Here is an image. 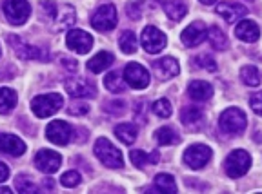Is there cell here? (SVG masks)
<instances>
[{
  "instance_id": "4316f807",
  "label": "cell",
  "mask_w": 262,
  "mask_h": 194,
  "mask_svg": "<svg viewBox=\"0 0 262 194\" xmlns=\"http://www.w3.org/2000/svg\"><path fill=\"white\" fill-rule=\"evenodd\" d=\"M155 140L159 146H175L180 142V136L171 127H160L155 131Z\"/></svg>"
},
{
  "instance_id": "74e56055",
  "label": "cell",
  "mask_w": 262,
  "mask_h": 194,
  "mask_svg": "<svg viewBox=\"0 0 262 194\" xmlns=\"http://www.w3.org/2000/svg\"><path fill=\"white\" fill-rule=\"evenodd\" d=\"M250 105H251V109H253L255 113L258 114V116H262V93H255V94H251V98H250Z\"/></svg>"
},
{
  "instance_id": "8992f818",
  "label": "cell",
  "mask_w": 262,
  "mask_h": 194,
  "mask_svg": "<svg viewBox=\"0 0 262 194\" xmlns=\"http://www.w3.org/2000/svg\"><path fill=\"white\" fill-rule=\"evenodd\" d=\"M2 9H4L8 22L13 26L26 24L29 15H31V6H29L28 0H6Z\"/></svg>"
},
{
  "instance_id": "60d3db41",
  "label": "cell",
  "mask_w": 262,
  "mask_h": 194,
  "mask_svg": "<svg viewBox=\"0 0 262 194\" xmlns=\"http://www.w3.org/2000/svg\"><path fill=\"white\" fill-rule=\"evenodd\" d=\"M62 65H64L66 69H68V71H70V73H75V71H77L78 69V64H77V60H71V58H62Z\"/></svg>"
},
{
  "instance_id": "44dd1931",
  "label": "cell",
  "mask_w": 262,
  "mask_h": 194,
  "mask_svg": "<svg viewBox=\"0 0 262 194\" xmlns=\"http://www.w3.org/2000/svg\"><path fill=\"white\" fill-rule=\"evenodd\" d=\"M235 35H237V38H241L242 42L251 44V42L258 40L260 29H258V26L255 24L253 20H242V22H238L237 28H235Z\"/></svg>"
},
{
  "instance_id": "ee69618b",
  "label": "cell",
  "mask_w": 262,
  "mask_h": 194,
  "mask_svg": "<svg viewBox=\"0 0 262 194\" xmlns=\"http://www.w3.org/2000/svg\"><path fill=\"white\" fill-rule=\"evenodd\" d=\"M202 4H215V2H217V0H201Z\"/></svg>"
},
{
  "instance_id": "7c38bea8",
  "label": "cell",
  "mask_w": 262,
  "mask_h": 194,
  "mask_svg": "<svg viewBox=\"0 0 262 194\" xmlns=\"http://www.w3.org/2000/svg\"><path fill=\"white\" fill-rule=\"evenodd\" d=\"M211 160V149L204 143H195L184 151V163L189 169H202Z\"/></svg>"
},
{
  "instance_id": "f35d334b",
  "label": "cell",
  "mask_w": 262,
  "mask_h": 194,
  "mask_svg": "<svg viewBox=\"0 0 262 194\" xmlns=\"http://www.w3.org/2000/svg\"><path fill=\"white\" fill-rule=\"evenodd\" d=\"M106 111H110V113H113V114H122L124 111H126V104L124 102H110V104L106 105Z\"/></svg>"
},
{
  "instance_id": "2e32d148",
  "label": "cell",
  "mask_w": 262,
  "mask_h": 194,
  "mask_svg": "<svg viewBox=\"0 0 262 194\" xmlns=\"http://www.w3.org/2000/svg\"><path fill=\"white\" fill-rule=\"evenodd\" d=\"M208 37V28L204 26V22H193V24H189L188 28L182 31V35H180V40H182V44L188 45V47H195V45L201 44L204 38Z\"/></svg>"
},
{
  "instance_id": "6da1fadb",
  "label": "cell",
  "mask_w": 262,
  "mask_h": 194,
  "mask_svg": "<svg viewBox=\"0 0 262 194\" xmlns=\"http://www.w3.org/2000/svg\"><path fill=\"white\" fill-rule=\"evenodd\" d=\"M40 20L55 29H70L77 20L75 8L70 4H55L51 0L40 2Z\"/></svg>"
},
{
  "instance_id": "3957f363",
  "label": "cell",
  "mask_w": 262,
  "mask_h": 194,
  "mask_svg": "<svg viewBox=\"0 0 262 194\" xmlns=\"http://www.w3.org/2000/svg\"><path fill=\"white\" fill-rule=\"evenodd\" d=\"M62 104H64V98L58 93L40 94V96H35L31 100V111L35 113V116L48 118V116H53L55 113H58Z\"/></svg>"
},
{
  "instance_id": "836d02e7",
  "label": "cell",
  "mask_w": 262,
  "mask_h": 194,
  "mask_svg": "<svg viewBox=\"0 0 262 194\" xmlns=\"http://www.w3.org/2000/svg\"><path fill=\"white\" fill-rule=\"evenodd\" d=\"M151 109H153V113L160 118H169L173 113V107H171V104H169L168 98H160V100H157L155 104L151 105Z\"/></svg>"
},
{
  "instance_id": "d6a6232c",
  "label": "cell",
  "mask_w": 262,
  "mask_h": 194,
  "mask_svg": "<svg viewBox=\"0 0 262 194\" xmlns=\"http://www.w3.org/2000/svg\"><path fill=\"white\" fill-rule=\"evenodd\" d=\"M119 45L122 49V53L126 55H133L137 51V37L133 31H124L119 38Z\"/></svg>"
},
{
  "instance_id": "ac0fdd59",
  "label": "cell",
  "mask_w": 262,
  "mask_h": 194,
  "mask_svg": "<svg viewBox=\"0 0 262 194\" xmlns=\"http://www.w3.org/2000/svg\"><path fill=\"white\" fill-rule=\"evenodd\" d=\"M215 11L226 22H237L238 18L248 15V8L242 4H237V2H221V4H217Z\"/></svg>"
},
{
  "instance_id": "ab89813d",
  "label": "cell",
  "mask_w": 262,
  "mask_h": 194,
  "mask_svg": "<svg viewBox=\"0 0 262 194\" xmlns=\"http://www.w3.org/2000/svg\"><path fill=\"white\" fill-rule=\"evenodd\" d=\"M88 111H90V105H86V104H71V107L68 109V113L78 116V114H86Z\"/></svg>"
},
{
  "instance_id": "4dcf8cb0",
  "label": "cell",
  "mask_w": 262,
  "mask_h": 194,
  "mask_svg": "<svg viewBox=\"0 0 262 194\" xmlns=\"http://www.w3.org/2000/svg\"><path fill=\"white\" fill-rule=\"evenodd\" d=\"M104 85H106V89L111 91V93H124V91H126V80H124V77H120L117 71H111V73L104 78Z\"/></svg>"
},
{
  "instance_id": "7bdbcfd3",
  "label": "cell",
  "mask_w": 262,
  "mask_h": 194,
  "mask_svg": "<svg viewBox=\"0 0 262 194\" xmlns=\"http://www.w3.org/2000/svg\"><path fill=\"white\" fill-rule=\"evenodd\" d=\"M9 192H11L9 187H0V194H9Z\"/></svg>"
},
{
  "instance_id": "9c48e42d",
  "label": "cell",
  "mask_w": 262,
  "mask_h": 194,
  "mask_svg": "<svg viewBox=\"0 0 262 194\" xmlns=\"http://www.w3.org/2000/svg\"><path fill=\"white\" fill-rule=\"evenodd\" d=\"M140 42H142V47L146 49V53L157 55V53H160L166 47L168 38H166V35H164L160 29H157L155 26H146L142 31V37H140Z\"/></svg>"
},
{
  "instance_id": "4fadbf2b",
  "label": "cell",
  "mask_w": 262,
  "mask_h": 194,
  "mask_svg": "<svg viewBox=\"0 0 262 194\" xmlns=\"http://www.w3.org/2000/svg\"><path fill=\"white\" fill-rule=\"evenodd\" d=\"M66 44L71 51L78 53V55H86L93 47V37L82 29H70L66 35Z\"/></svg>"
},
{
  "instance_id": "d590c367",
  "label": "cell",
  "mask_w": 262,
  "mask_h": 194,
  "mask_svg": "<svg viewBox=\"0 0 262 194\" xmlns=\"http://www.w3.org/2000/svg\"><path fill=\"white\" fill-rule=\"evenodd\" d=\"M195 64L199 65V67L206 69V71H215V69H217V62H215L213 57H209V55H199V57L195 58Z\"/></svg>"
},
{
  "instance_id": "30bf717a",
  "label": "cell",
  "mask_w": 262,
  "mask_h": 194,
  "mask_svg": "<svg viewBox=\"0 0 262 194\" xmlns=\"http://www.w3.org/2000/svg\"><path fill=\"white\" fill-rule=\"evenodd\" d=\"M46 136L55 146H68L73 138V127L64 120H53L46 127Z\"/></svg>"
},
{
  "instance_id": "ffe728a7",
  "label": "cell",
  "mask_w": 262,
  "mask_h": 194,
  "mask_svg": "<svg viewBox=\"0 0 262 194\" xmlns=\"http://www.w3.org/2000/svg\"><path fill=\"white\" fill-rule=\"evenodd\" d=\"M0 151L9 156H22L26 153V143L15 134H0Z\"/></svg>"
},
{
  "instance_id": "d6986e66",
  "label": "cell",
  "mask_w": 262,
  "mask_h": 194,
  "mask_svg": "<svg viewBox=\"0 0 262 194\" xmlns=\"http://www.w3.org/2000/svg\"><path fill=\"white\" fill-rule=\"evenodd\" d=\"M180 120H182V124H184L186 127H189V129H193V131H199L204 126V113H202L201 107L188 105V107L182 109Z\"/></svg>"
},
{
  "instance_id": "8fae6325",
  "label": "cell",
  "mask_w": 262,
  "mask_h": 194,
  "mask_svg": "<svg viewBox=\"0 0 262 194\" xmlns=\"http://www.w3.org/2000/svg\"><path fill=\"white\" fill-rule=\"evenodd\" d=\"M66 91L73 98H95L97 96V85L84 77H71L64 84Z\"/></svg>"
},
{
  "instance_id": "e0dca14e",
  "label": "cell",
  "mask_w": 262,
  "mask_h": 194,
  "mask_svg": "<svg viewBox=\"0 0 262 194\" xmlns=\"http://www.w3.org/2000/svg\"><path fill=\"white\" fill-rule=\"evenodd\" d=\"M153 71H155V77L159 80H169V78L177 77L180 73V65L175 58L164 57L160 60L153 62Z\"/></svg>"
},
{
  "instance_id": "5bb4252c",
  "label": "cell",
  "mask_w": 262,
  "mask_h": 194,
  "mask_svg": "<svg viewBox=\"0 0 262 194\" xmlns=\"http://www.w3.org/2000/svg\"><path fill=\"white\" fill-rule=\"evenodd\" d=\"M124 80L133 89H146L149 85V73L137 62H131L124 67Z\"/></svg>"
},
{
  "instance_id": "603a6c76",
  "label": "cell",
  "mask_w": 262,
  "mask_h": 194,
  "mask_svg": "<svg viewBox=\"0 0 262 194\" xmlns=\"http://www.w3.org/2000/svg\"><path fill=\"white\" fill-rule=\"evenodd\" d=\"M129 158H131V163H135V167L142 169L146 165H155L159 163L160 160V154L157 153H146V151H140V149H133L129 151Z\"/></svg>"
},
{
  "instance_id": "52a82bcc",
  "label": "cell",
  "mask_w": 262,
  "mask_h": 194,
  "mask_svg": "<svg viewBox=\"0 0 262 194\" xmlns=\"http://www.w3.org/2000/svg\"><path fill=\"white\" fill-rule=\"evenodd\" d=\"M117 22H119V16H117V8H115L113 4L100 6V8L93 13V16H91V26H93V29L102 31V33L115 29Z\"/></svg>"
},
{
  "instance_id": "f1b7e54d",
  "label": "cell",
  "mask_w": 262,
  "mask_h": 194,
  "mask_svg": "<svg viewBox=\"0 0 262 194\" xmlns=\"http://www.w3.org/2000/svg\"><path fill=\"white\" fill-rule=\"evenodd\" d=\"M241 80L244 82L248 87H257L262 82V75L255 65H244L241 69Z\"/></svg>"
},
{
  "instance_id": "8d00e7d4",
  "label": "cell",
  "mask_w": 262,
  "mask_h": 194,
  "mask_svg": "<svg viewBox=\"0 0 262 194\" xmlns=\"http://www.w3.org/2000/svg\"><path fill=\"white\" fill-rule=\"evenodd\" d=\"M60 183L64 187H77L78 183H80V174H78L77 171H68V173L62 174Z\"/></svg>"
},
{
  "instance_id": "7a4b0ae2",
  "label": "cell",
  "mask_w": 262,
  "mask_h": 194,
  "mask_svg": "<svg viewBox=\"0 0 262 194\" xmlns=\"http://www.w3.org/2000/svg\"><path fill=\"white\" fill-rule=\"evenodd\" d=\"M95 156L100 160L106 167L110 169H122L124 167V160H122V153H120L113 143L107 140V138H98L95 142Z\"/></svg>"
},
{
  "instance_id": "d4e9b609",
  "label": "cell",
  "mask_w": 262,
  "mask_h": 194,
  "mask_svg": "<svg viewBox=\"0 0 262 194\" xmlns=\"http://www.w3.org/2000/svg\"><path fill=\"white\" fill-rule=\"evenodd\" d=\"M162 9L166 11V15L175 22L182 20L186 16V13H188V8H186V4L182 0H164Z\"/></svg>"
},
{
  "instance_id": "5b68a950",
  "label": "cell",
  "mask_w": 262,
  "mask_h": 194,
  "mask_svg": "<svg viewBox=\"0 0 262 194\" xmlns=\"http://www.w3.org/2000/svg\"><path fill=\"white\" fill-rule=\"evenodd\" d=\"M248 126L246 114L238 107H228L224 113L219 116V127L228 134H241Z\"/></svg>"
},
{
  "instance_id": "83f0119b",
  "label": "cell",
  "mask_w": 262,
  "mask_h": 194,
  "mask_svg": "<svg viewBox=\"0 0 262 194\" xmlns=\"http://www.w3.org/2000/svg\"><path fill=\"white\" fill-rule=\"evenodd\" d=\"M115 134L122 143L131 146L137 140V127L133 124H120V126L115 127Z\"/></svg>"
},
{
  "instance_id": "b9f144b4",
  "label": "cell",
  "mask_w": 262,
  "mask_h": 194,
  "mask_svg": "<svg viewBox=\"0 0 262 194\" xmlns=\"http://www.w3.org/2000/svg\"><path fill=\"white\" fill-rule=\"evenodd\" d=\"M8 176H9V169H8V165H6L4 162H0V183L6 182V180H8Z\"/></svg>"
},
{
  "instance_id": "277c9868",
  "label": "cell",
  "mask_w": 262,
  "mask_h": 194,
  "mask_svg": "<svg viewBox=\"0 0 262 194\" xmlns=\"http://www.w3.org/2000/svg\"><path fill=\"white\" fill-rule=\"evenodd\" d=\"M251 167V156L246 151L237 149L229 153L228 158L224 160V171L229 178H241L244 176Z\"/></svg>"
},
{
  "instance_id": "7402d4cb",
  "label": "cell",
  "mask_w": 262,
  "mask_h": 194,
  "mask_svg": "<svg viewBox=\"0 0 262 194\" xmlns=\"http://www.w3.org/2000/svg\"><path fill=\"white\" fill-rule=\"evenodd\" d=\"M188 93L195 102H206L213 96V87L208 84V82L195 80L188 85Z\"/></svg>"
},
{
  "instance_id": "e575fe53",
  "label": "cell",
  "mask_w": 262,
  "mask_h": 194,
  "mask_svg": "<svg viewBox=\"0 0 262 194\" xmlns=\"http://www.w3.org/2000/svg\"><path fill=\"white\" fill-rule=\"evenodd\" d=\"M15 189L18 190V192H38V187L35 185V183L31 182V180L28 178V176H24V174H20V176H16L15 180Z\"/></svg>"
},
{
  "instance_id": "cb8c5ba5",
  "label": "cell",
  "mask_w": 262,
  "mask_h": 194,
  "mask_svg": "<svg viewBox=\"0 0 262 194\" xmlns=\"http://www.w3.org/2000/svg\"><path fill=\"white\" fill-rule=\"evenodd\" d=\"M115 62V57L107 51H100L98 55H95L90 62H88V69L91 73H102L107 67H111Z\"/></svg>"
},
{
  "instance_id": "f546056e",
  "label": "cell",
  "mask_w": 262,
  "mask_h": 194,
  "mask_svg": "<svg viewBox=\"0 0 262 194\" xmlns=\"http://www.w3.org/2000/svg\"><path fill=\"white\" fill-rule=\"evenodd\" d=\"M155 189L160 190V192H166V194L177 192L175 178H173L171 174H166V173L157 174V176H155Z\"/></svg>"
},
{
  "instance_id": "484cf974",
  "label": "cell",
  "mask_w": 262,
  "mask_h": 194,
  "mask_svg": "<svg viewBox=\"0 0 262 194\" xmlns=\"http://www.w3.org/2000/svg\"><path fill=\"white\" fill-rule=\"evenodd\" d=\"M16 93L9 87H0V114H8L15 109L16 105Z\"/></svg>"
},
{
  "instance_id": "ba28073f",
  "label": "cell",
  "mask_w": 262,
  "mask_h": 194,
  "mask_svg": "<svg viewBox=\"0 0 262 194\" xmlns=\"http://www.w3.org/2000/svg\"><path fill=\"white\" fill-rule=\"evenodd\" d=\"M8 42L20 60H48L49 58V53L46 49L24 44L18 37H8Z\"/></svg>"
},
{
  "instance_id": "1f68e13d",
  "label": "cell",
  "mask_w": 262,
  "mask_h": 194,
  "mask_svg": "<svg viewBox=\"0 0 262 194\" xmlns=\"http://www.w3.org/2000/svg\"><path fill=\"white\" fill-rule=\"evenodd\" d=\"M209 40V44L213 45L215 49H226V45H228V38H226V35L222 33L221 28H217V26H213V28H209L208 31V37H206Z\"/></svg>"
},
{
  "instance_id": "9a60e30c",
  "label": "cell",
  "mask_w": 262,
  "mask_h": 194,
  "mask_svg": "<svg viewBox=\"0 0 262 194\" xmlns=\"http://www.w3.org/2000/svg\"><path fill=\"white\" fill-rule=\"evenodd\" d=\"M35 165L40 173L46 174H53L60 169L62 165V156L57 153V151L51 149H40L35 156Z\"/></svg>"
}]
</instances>
